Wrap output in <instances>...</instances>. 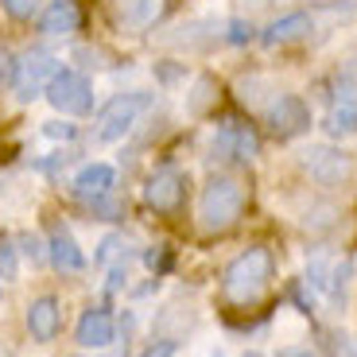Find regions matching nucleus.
<instances>
[{
	"label": "nucleus",
	"mask_w": 357,
	"mask_h": 357,
	"mask_svg": "<svg viewBox=\"0 0 357 357\" xmlns=\"http://www.w3.org/2000/svg\"><path fill=\"white\" fill-rule=\"evenodd\" d=\"M268 280H272V252L268 249H245L241 257L225 268L222 291H225L229 303L249 307L268 291Z\"/></svg>",
	"instance_id": "nucleus-1"
},
{
	"label": "nucleus",
	"mask_w": 357,
	"mask_h": 357,
	"mask_svg": "<svg viewBox=\"0 0 357 357\" xmlns=\"http://www.w3.org/2000/svg\"><path fill=\"white\" fill-rule=\"evenodd\" d=\"M245 210V187L237 178L222 175L210 178L202 187V198H198V225L206 233H225Z\"/></svg>",
	"instance_id": "nucleus-2"
},
{
	"label": "nucleus",
	"mask_w": 357,
	"mask_h": 357,
	"mask_svg": "<svg viewBox=\"0 0 357 357\" xmlns=\"http://www.w3.org/2000/svg\"><path fill=\"white\" fill-rule=\"evenodd\" d=\"M43 93H47V101L66 116H82V113L93 109V86H89V78L78 70H63V66H59V74L47 82Z\"/></svg>",
	"instance_id": "nucleus-3"
},
{
	"label": "nucleus",
	"mask_w": 357,
	"mask_h": 357,
	"mask_svg": "<svg viewBox=\"0 0 357 357\" xmlns=\"http://www.w3.org/2000/svg\"><path fill=\"white\" fill-rule=\"evenodd\" d=\"M144 105H148L144 93H116V98H109L98 113V140H105V144L125 140L132 132V125L140 121Z\"/></svg>",
	"instance_id": "nucleus-4"
},
{
	"label": "nucleus",
	"mask_w": 357,
	"mask_h": 357,
	"mask_svg": "<svg viewBox=\"0 0 357 357\" xmlns=\"http://www.w3.org/2000/svg\"><path fill=\"white\" fill-rule=\"evenodd\" d=\"M59 74V59L47 51H27L24 59H16V98L20 101H31L47 89V82Z\"/></svg>",
	"instance_id": "nucleus-5"
},
{
	"label": "nucleus",
	"mask_w": 357,
	"mask_h": 357,
	"mask_svg": "<svg viewBox=\"0 0 357 357\" xmlns=\"http://www.w3.org/2000/svg\"><path fill=\"white\" fill-rule=\"evenodd\" d=\"M303 171L319 183V187H342V183L354 175V163H349L346 152L319 144V148H307L303 152Z\"/></svg>",
	"instance_id": "nucleus-6"
},
{
	"label": "nucleus",
	"mask_w": 357,
	"mask_h": 357,
	"mask_svg": "<svg viewBox=\"0 0 357 357\" xmlns=\"http://www.w3.org/2000/svg\"><path fill=\"white\" fill-rule=\"evenodd\" d=\"M183 195H187V175L178 167H160L144 183V202L152 210H175L183 202Z\"/></svg>",
	"instance_id": "nucleus-7"
},
{
	"label": "nucleus",
	"mask_w": 357,
	"mask_h": 357,
	"mask_svg": "<svg viewBox=\"0 0 357 357\" xmlns=\"http://www.w3.org/2000/svg\"><path fill=\"white\" fill-rule=\"evenodd\" d=\"M264 121L272 125V132L276 136H299L307 125H311V113H307V105L299 98H291V93H276V101L264 109Z\"/></svg>",
	"instance_id": "nucleus-8"
},
{
	"label": "nucleus",
	"mask_w": 357,
	"mask_h": 357,
	"mask_svg": "<svg viewBox=\"0 0 357 357\" xmlns=\"http://www.w3.org/2000/svg\"><path fill=\"white\" fill-rule=\"evenodd\" d=\"M74 338H78L82 349H105V346H113V338H116L113 314H109L105 307H89V311L78 319V331H74Z\"/></svg>",
	"instance_id": "nucleus-9"
},
{
	"label": "nucleus",
	"mask_w": 357,
	"mask_h": 357,
	"mask_svg": "<svg viewBox=\"0 0 357 357\" xmlns=\"http://www.w3.org/2000/svg\"><path fill=\"white\" fill-rule=\"evenodd\" d=\"M27 331L36 342H54V334L63 331V307L54 295H39L27 303Z\"/></svg>",
	"instance_id": "nucleus-10"
},
{
	"label": "nucleus",
	"mask_w": 357,
	"mask_h": 357,
	"mask_svg": "<svg viewBox=\"0 0 357 357\" xmlns=\"http://www.w3.org/2000/svg\"><path fill=\"white\" fill-rule=\"evenodd\" d=\"M113 187H116V171L109 167V163H86V167L70 178V190L82 202H101Z\"/></svg>",
	"instance_id": "nucleus-11"
},
{
	"label": "nucleus",
	"mask_w": 357,
	"mask_h": 357,
	"mask_svg": "<svg viewBox=\"0 0 357 357\" xmlns=\"http://www.w3.org/2000/svg\"><path fill=\"white\" fill-rule=\"evenodd\" d=\"M47 257H51V264L59 272H82L86 268V252L78 249V241H74V233L66 225H54L51 229V237H47Z\"/></svg>",
	"instance_id": "nucleus-12"
},
{
	"label": "nucleus",
	"mask_w": 357,
	"mask_h": 357,
	"mask_svg": "<svg viewBox=\"0 0 357 357\" xmlns=\"http://www.w3.org/2000/svg\"><path fill=\"white\" fill-rule=\"evenodd\" d=\"M214 152H222V160H257V136L249 132L245 125H225L214 140Z\"/></svg>",
	"instance_id": "nucleus-13"
},
{
	"label": "nucleus",
	"mask_w": 357,
	"mask_h": 357,
	"mask_svg": "<svg viewBox=\"0 0 357 357\" xmlns=\"http://www.w3.org/2000/svg\"><path fill=\"white\" fill-rule=\"evenodd\" d=\"M82 24V12L74 0H47L43 16H39V27L43 36H74Z\"/></svg>",
	"instance_id": "nucleus-14"
},
{
	"label": "nucleus",
	"mask_w": 357,
	"mask_h": 357,
	"mask_svg": "<svg viewBox=\"0 0 357 357\" xmlns=\"http://www.w3.org/2000/svg\"><path fill=\"white\" fill-rule=\"evenodd\" d=\"M311 31H314L311 16H307V12H291V16H284V20H272V24L264 27V43H268V47L295 43V39L311 36Z\"/></svg>",
	"instance_id": "nucleus-15"
},
{
	"label": "nucleus",
	"mask_w": 357,
	"mask_h": 357,
	"mask_svg": "<svg viewBox=\"0 0 357 357\" xmlns=\"http://www.w3.org/2000/svg\"><path fill=\"white\" fill-rule=\"evenodd\" d=\"M116 16L132 31H148L163 16V0H116Z\"/></svg>",
	"instance_id": "nucleus-16"
},
{
	"label": "nucleus",
	"mask_w": 357,
	"mask_h": 357,
	"mask_svg": "<svg viewBox=\"0 0 357 357\" xmlns=\"http://www.w3.org/2000/svg\"><path fill=\"white\" fill-rule=\"evenodd\" d=\"M326 132H334V136L357 132V105H354V101H342V105L326 116Z\"/></svg>",
	"instance_id": "nucleus-17"
},
{
	"label": "nucleus",
	"mask_w": 357,
	"mask_h": 357,
	"mask_svg": "<svg viewBox=\"0 0 357 357\" xmlns=\"http://www.w3.org/2000/svg\"><path fill=\"white\" fill-rule=\"evenodd\" d=\"M16 241L0 237V280H16L20 276V257H16Z\"/></svg>",
	"instance_id": "nucleus-18"
},
{
	"label": "nucleus",
	"mask_w": 357,
	"mask_h": 357,
	"mask_svg": "<svg viewBox=\"0 0 357 357\" xmlns=\"http://www.w3.org/2000/svg\"><path fill=\"white\" fill-rule=\"evenodd\" d=\"M0 4H4V12H8L12 20H31L43 0H0Z\"/></svg>",
	"instance_id": "nucleus-19"
},
{
	"label": "nucleus",
	"mask_w": 357,
	"mask_h": 357,
	"mask_svg": "<svg viewBox=\"0 0 357 357\" xmlns=\"http://www.w3.org/2000/svg\"><path fill=\"white\" fill-rule=\"evenodd\" d=\"M12 82H16V54L8 47H0V89L12 86Z\"/></svg>",
	"instance_id": "nucleus-20"
},
{
	"label": "nucleus",
	"mask_w": 357,
	"mask_h": 357,
	"mask_svg": "<svg viewBox=\"0 0 357 357\" xmlns=\"http://www.w3.org/2000/svg\"><path fill=\"white\" fill-rule=\"evenodd\" d=\"M175 354V342H160V346H148L140 357H171Z\"/></svg>",
	"instance_id": "nucleus-21"
},
{
	"label": "nucleus",
	"mask_w": 357,
	"mask_h": 357,
	"mask_svg": "<svg viewBox=\"0 0 357 357\" xmlns=\"http://www.w3.org/2000/svg\"><path fill=\"white\" fill-rule=\"evenodd\" d=\"M280 357H319L311 346H287V349H280Z\"/></svg>",
	"instance_id": "nucleus-22"
},
{
	"label": "nucleus",
	"mask_w": 357,
	"mask_h": 357,
	"mask_svg": "<svg viewBox=\"0 0 357 357\" xmlns=\"http://www.w3.org/2000/svg\"><path fill=\"white\" fill-rule=\"evenodd\" d=\"M24 245H27V257H31V260H39V257H43V245H39L36 237H24Z\"/></svg>",
	"instance_id": "nucleus-23"
},
{
	"label": "nucleus",
	"mask_w": 357,
	"mask_h": 357,
	"mask_svg": "<svg viewBox=\"0 0 357 357\" xmlns=\"http://www.w3.org/2000/svg\"><path fill=\"white\" fill-rule=\"evenodd\" d=\"M47 132H51V136H63V140H70V136H74V128H70V125H51Z\"/></svg>",
	"instance_id": "nucleus-24"
},
{
	"label": "nucleus",
	"mask_w": 357,
	"mask_h": 357,
	"mask_svg": "<svg viewBox=\"0 0 357 357\" xmlns=\"http://www.w3.org/2000/svg\"><path fill=\"white\" fill-rule=\"evenodd\" d=\"M245 357H260V354H245Z\"/></svg>",
	"instance_id": "nucleus-25"
}]
</instances>
